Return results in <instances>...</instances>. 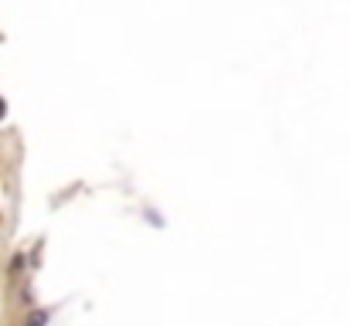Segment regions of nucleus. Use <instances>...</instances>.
Returning a JSON list of instances; mask_svg holds the SVG:
<instances>
[{"label":"nucleus","instance_id":"f257e3e1","mask_svg":"<svg viewBox=\"0 0 350 326\" xmlns=\"http://www.w3.org/2000/svg\"><path fill=\"white\" fill-rule=\"evenodd\" d=\"M44 320H48V316L38 310V313H31V316H27V326H44Z\"/></svg>","mask_w":350,"mask_h":326},{"label":"nucleus","instance_id":"f03ea898","mask_svg":"<svg viewBox=\"0 0 350 326\" xmlns=\"http://www.w3.org/2000/svg\"><path fill=\"white\" fill-rule=\"evenodd\" d=\"M0 116H3V103H0Z\"/></svg>","mask_w":350,"mask_h":326}]
</instances>
